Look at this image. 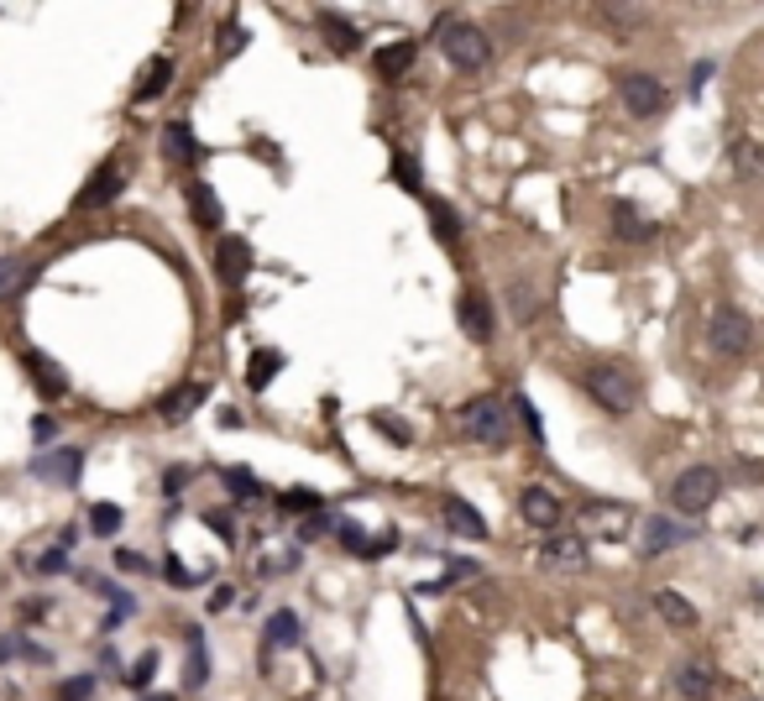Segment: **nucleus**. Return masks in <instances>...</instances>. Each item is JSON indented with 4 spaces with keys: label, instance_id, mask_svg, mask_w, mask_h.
<instances>
[{
    "label": "nucleus",
    "instance_id": "7ed1b4c3",
    "mask_svg": "<svg viewBox=\"0 0 764 701\" xmlns=\"http://www.w3.org/2000/svg\"><path fill=\"white\" fill-rule=\"evenodd\" d=\"M441 53L456 68H467V74H476V68H487V59H493V42H487V31L471 27V22H441Z\"/></svg>",
    "mask_w": 764,
    "mask_h": 701
},
{
    "label": "nucleus",
    "instance_id": "7c9ffc66",
    "mask_svg": "<svg viewBox=\"0 0 764 701\" xmlns=\"http://www.w3.org/2000/svg\"><path fill=\"white\" fill-rule=\"evenodd\" d=\"M424 209H430V220L441 226V241L456 246V241H461V220H456V209L445 205V200H424Z\"/></svg>",
    "mask_w": 764,
    "mask_h": 701
},
{
    "label": "nucleus",
    "instance_id": "a211bd4d",
    "mask_svg": "<svg viewBox=\"0 0 764 701\" xmlns=\"http://www.w3.org/2000/svg\"><path fill=\"white\" fill-rule=\"evenodd\" d=\"M320 37L335 53H356V48H361V27H352V22L335 16V11H320Z\"/></svg>",
    "mask_w": 764,
    "mask_h": 701
},
{
    "label": "nucleus",
    "instance_id": "79ce46f5",
    "mask_svg": "<svg viewBox=\"0 0 764 701\" xmlns=\"http://www.w3.org/2000/svg\"><path fill=\"white\" fill-rule=\"evenodd\" d=\"M205 524L215 528V534H220V539H226V545H235V519H231V513H209Z\"/></svg>",
    "mask_w": 764,
    "mask_h": 701
},
{
    "label": "nucleus",
    "instance_id": "393cba45",
    "mask_svg": "<svg viewBox=\"0 0 764 701\" xmlns=\"http://www.w3.org/2000/svg\"><path fill=\"white\" fill-rule=\"evenodd\" d=\"M289 643H298V613H272L267 617V634H263V649H289Z\"/></svg>",
    "mask_w": 764,
    "mask_h": 701
},
{
    "label": "nucleus",
    "instance_id": "f03ea898",
    "mask_svg": "<svg viewBox=\"0 0 764 701\" xmlns=\"http://www.w3.org/2000/svg\"><path fill=\"white\" fill-rule=\"evenodd\" d=\"M461 435L476 439V445H493V450H502V445L513 439V413H508V404H502V398H493V393H476V398H467V404H461Z\"/></svg>",
    "mask_w": 764,
    "mask_h": 701
},
{
    "label": "nucleus",
    "instance_id": "423d86ee",
    "mask_svg": "<svg viewBox=\"0 0 764 701\" xmlns=\"http://www.w3.org/2000/svg\"><path fill=\"white\" fill-rule=\"evenodd\" d=\"M617 100H623L628 116L649 120L665 111V85H660L654 74H645V68H623V74H617Z\"/></svg>",
    "mask_w": 764,
    "mask_h": 701
},
{
    "label": "nucleus",
    "instance_id": "dca6fc26",
    "mask_svg": "<svg viewBox=\"0 0 764 701\" xmlns=\"http://www.w3.org/2000/svg\"><path fill=\"white\" fill-rule=\"evenodd\" d=\"M22 361H27V372H31V378L42 382V393H48V398H63V393H68V372H63V367H59V361H53V356H42V351H27Z\"/></svg>",
    "mask_w": 764,
    "mask_h": 701
},
{
    "label": "nucleus",
    "instance_id": "4c0bfd02",
    "mask_svg": "<svg viewBox=\"0 0 764 701\" xmlns=\"http://www.w3.org/2000/svg\"><path fill=\"white\" fill-rule=\"evenodd\" d=\"M372 424H378L382 435H393V439H398V445H409V439H413V430H409V424H404V419H393V413H378Z\"/></svg>",
    "mask_w": 764,
    "mask_h": 701
},
{
    "label": "nucleus",
    "instance_id": "b1692460",
    "mask_svg": "<svg viewBox=\"0 0 764 701\" xmlns=\"http://www.w3.org/2000/svg\"><path fill=\"white\" fill-rule=\"evenodd\" d=\"M37 278V267L27 257H0V298H11V293H22Z\"/></svg>",
    "mask_w": 764,
    "mask_h": 701
},
{
    "label": "nucleus",
    "instance_id": "9b49d317",
    "mask_svg": "<svg viewBox=\"0 0 764 701\" xmlns=\"http://www.w3.org/2000/svg\"><path fill=\"white\" fill-rule=\"evenodd\" d=\"M441 513H445V528H450V534H461V539H482V534H487V519L471 508L467 497L445 493L441 497Z\"/></svg>",
    "mask_w": 764,
    "mask_h": 701
},
{
    "label": "nucleus",
    "instance_id": "9d476101",
    "mask_svg": "<svg viewBox=\"0 0 764 701\" xmlns=\"http://www.w3.org/2000/svg\"><path fill=\"white\" fill-rule=\"evenodd\" d=\"M676 691L686 701H712L717 697V675H712L706 660H680L676 665Z\"/></svg>",
    "mask_w": 764,
    "mask_h": 701
},
{
    "label": "nucleus",
    "instance_id": "3c124183",
    "mask_svg": "<svg viewBox=\"0 0 764 701\" xmlns=\"http://www.w3.org/2000/svg\"><path fill=\"white\" fill-rule=\"evenodd\" d=\"M5 660H11V639H0V665H5Z\"/></svg>",
    "mask_w": 764,
    "mask_h": 701
},
{
    "label": "nucleus",
    "instance_id": "09e8293b",
    "mask_svg": "<svg viewBox=\"0 0 764 701\" xmlns=\"http://www.w3.org/2000/svg\"><path fill=\"white\" fill-rule=\"evenodd\" d=\"M53 430H59L53 419H31V439H53Z\"/></svg>",
    "mask_w": 764,
    "mask_h": 701
},
{
    "label": "nucleus",
    "instance_id": "f704fd0d",
    "mask_svg": "<svg viewBox=\"0 0 764 701\" xmlns=\"http://www.w3.org/2000/svg\"><path fill=\"white\" fill-rule=\"evenodd\" d=\"M226 482H231L235 497H257V493H263V487H257V476H252L246 467H231V471H226Z\"/></svg>",
    "mask_w": 764,
    "mask_h": 701
},
{
    "label": "nucleus",
    "instance_id": "6e6552de",
    "mask_svg": "<svg viewBox=\"0 0 764 701\" xmlns=\"http://www.w3.org/2000/svg\"><path fill=\"white\" fill-rule=\"evenodd\" d=\"M120 183H126V168H120L116 157H111V163H100V168L89 174V183L79 189V209H105L120 194Z\"/></svg>",
    "mask_w": 764,
    "mask_h": 701
},
{
    "label": "nucleus",
    "instance_id": "49530a36",
    "mask_svg": "<svg viewBox=\"0 0 764 701\" xmlns=\"http://www.w3.org/2000/svg\"><path fill=\"white\" fill-rule=\"evenodd\" d=\"M513 404H519V413H524V424H530V435H534V439L545 435V430H539V413H534V404H530V398H524V393H519V398H513Z\"/></svg>",
    "mask_w": 764,
    "mask_h": 701
},
{
    "label": "nucleus",
    "instance_id": "4be33fe9",
    "mask_svg": "<svg viewBox=\"0 0 764 701\" xmlns=\"http://www.w3.org/2000/svg\"><path fill=\"white\" fill-rule=\"evenodd\" d=\"M654 613L665 617L671 628H697V608H691L680 591H671V586H665V591H654Z\"/></svg>",
    "mask_w": 764,
    "mask_h": 701
},
{
    "label": "nucleus",
    "instance_id": "2eb2a0df",
    "mask_svg": "<svg viewBox=\"0 0 764 701\" xmlns=\"http://www.w3.org/2000/svg\"><path fill=\"white\" fill-rule=\"evenodd\" d=\"M519 513H524L534 528H556L560 524V497L550 493V487H524V497H519Z\"/></svg>",
    "mask_w": 764,
    "mask_h": 701
},
{
    "label": "nucleus",
    "instance_id": "f8f14e48",
    "mask_svg": "<svg viewBox=\"0 0 764 701\" xmlns=\"http://www.w3.org/2000/svg\"><path fill=\"white\" fill-rule=\"evenodd\" d=\"M456 315H461V330H467L476 346H487L493 341V304L482 298V293H461V304H456Z\"/></svg>",
    "mask_w": 764,
    "mask_h": 701
},
{
    "label": "nucleus",
    "instance_id": "f257e3e1",
    "mask_svg": "<svg viewBox=\"0 0 764 701\" xmlns=\"http://www.w3.org/2000/svg\"><path fill=\"white\" fill-rule=\"evenodd\" d=\"M582 382H587V393L608 413H634L639 398H645V378H639L628 361H591Z\"/></svg>",
    "mask_w": 764,
    "mask_h": 701
},
{
    "label": "nucleus",
    "instance_id": "72a5a7b5",
    "mask_svg": "<svg viewBox=\"0 0 764 701\" xmlns=\"http://www.w3.org/2000/svg\"><path fill=\"white\" fill-rule=\"evenodd\" d=\"M393 174H398V183L409 194H419V163H413V152H393Z\"/></svg>",
    "mask_w": 764,
    "mask_h": 701
},
{
    "label": "nucleus",
    "instance_id": "e433bc0d",
    "mask_svg": "<svg viewBox=\"0 0 764 701\" xmlns=\"http://www.w3.org/2000/svg\"><path fill=\"white\" fill-rule=\"evenodd\" d=\"M283 513H320V497L304 493V487H298V493H283Z\"/></svg>",
    "mask_w": 764,
    "mask_h": 701
},
{
    "label": "nucleus",
    "instance_id": "8fccbe9b",
    "mask_svg": "<svg viewBox=\"0 0 764 701\" xmlns=\"http://www.w3.org/2000/svg\"><path fill=\"white\" fill-rule=\"evenodd\" d=\"M116 565H126V571H148V560H142V556H131V550H120V556H116Z\"/></svg>",
    "mask_w": 764,
    "mask_h": 701
},
{
    "label": "nucleus",
    "instance_id": "4468645a",
    "mask_svg": "<svg viewBox=\"0 0 764 701\" xmlns=\"http://www.w3.org/2000/svg\"><path fill=\"white\" fill-rule=\"evenodd\" d=\"M215 267H220V278L226 283H246V272H252V246L241 241V235H226L220 246H215Z\"/></svg>",
    "mask_w": 764,
    "mask_h": 701
},
{
    "label": "nucleus",
    "instance_id": "ddd939ff",
    "mask_svg": "<svg viewBox=\"0 0 764 701\" xmlns=\"http://www.w3.org/2000/svg\"><path fill=\"white\" fill-rule=\"evenodd\" d=\"M539 560H545L550 571H582V565H587V545H582L576 534H550V539L539 545Z\"/></svg>",
    "mask_w": 764,
    "mask_h": 701
},
{
    "label": "nucleus",
    "instance_id": "2f4dec72",
    "mask_svg": "<svg viewBox=\"0 0 764 701\" xmlns=\"http://www.w3.org/2000/svg\"><path fill=\"white\" fill-rule=\"evenodd\" d=\"M602 22H617L623 31H634L649 22V11L645 5H617V0H608V5H602Z\"/></svg>",
    "mask_w": 764,
    "mask_h": 701
},
{
    "label": "nucleus",
    "instance_id": "a18cd8bd",
    "mask_svg": "<svg viewBox=\"0 0 764 701\" xmlns=\"http://www.w3.org/2000/svg\"><path fill=\"white\" fill-rule=\"evenodd\" d=\"M183 487H189V467H174L168 476H163V493H168V497H178Z\"/></svg>",
    "mask_w": 764,
    "mask_h": 701
},
{
    "label": "nucleus",
    "instance_id": "c9c22d12",
    "mask_svg": "<svg viewBox=\"0 0 764 701\" xmlns=\"http://www.w3.org/2000/svg\"><path fill=\"white\" fill-rule=\"evenodd\" d=\"M59 697L63 701H89V697H94V675H74V680H63Z\"/></svg>",
    "mask_w": 764,
    "mask_h": 701
},
{
    "label": "nucleus",
    "instance_id": "603ef678",
    "mask_svg": "<svg viewBox=\"0 0 764 701\" xmlns=\"http://www.w3.org/2000/svg\"><path fill=\"white\" fill-rule=\"evenodd\" d=\"M137 701H174V697H157V691H148V697H137Z\"/></svg>",
    "mask_w": 764,
    "mask_h": 701
},
{
    "label": "nucleus",
    "instance_id": "bb28decb",
    "mask_svg": "<svg viewBox=\"0 0 764 701\" xmlns=\"http://www.w3.org/2000/svg\"><path fill=\"white\" fill-rule=\"evenodd\" d=\"M734 174L738 178H764V142H734Z\"/></svg>",
    "mask_w": 764,
    "mask_h": 701
},
{
    "label": "nucleus",
    "instance_id": "ea45409f",
    "mask_svg": "<svg viewBox=\"0 0 764 701\" xmlns=\"http://www.w3.org/2000/svg\"><path fill=\"white\" fill-rule=\"evenodd\" d=\"M324 528H330V513H309V519L298 524V539H320Z\"/></svg>",
    "mask_w": 764,
    "mask_h": 701
},
{
    "label": "nucleus",
    "instance_id": "f3484780",
    "mask_svg": "<svg viewBox=\"0 0 764 701\" xmlns=\"http://www.w3.org/2000/svg\"><path fill=\"white\" fill-rule=\"evenodd\" d=\"M205 398H209V387H205V382H189V387H174V393H168V398L157 404V413H163L168 424H178V419H189V413L200 409Z\"/></svg>",
    "mask_w": 764,
    "mask_h": 701
},
{
    "label": "nucleus",
    "instance_id": "58836bf2",
    "mask_svg": "<svg viewBox=\"0 0 764 701\" xmlns=\"http://www.w3.org/2000/svg\"><path fill=\"white\" fill-rule=\"evenodd\" d=\"M163 576H168V586H200V576H194V571H183V560H178V556H168Z\"/></svg>",
    "mask_w": 764,
    "mask_h": 701
},
{
    "label": "nucleus",
    "instance_id": "a878e982",
    "mask_svg": "<svg viewBox=\"0 0 764 701\" xmlns=\"http://www.w3.org/2000/svg\"><path fill=\"white\" fill-rule=\"evenodd\" d=\"M168 85H174V59H152L148 74L137 79V100H157Z\"/></svg>",
    "mask_w": 764,
    "mask_h": 701
},
{
    "label": "nucleus",
    "instance_id": "cd10ccee",
    "mask_svg": "<svg viewBox=\"0 0 764 701\" xmlns=\"http://www.w3.org/2000/svg\"><path fill=\"white\" fill-rule=\"evenodd\" d=\"M163 152H168V157H200V142H194V131H189L183 120H168V126H163Z\"/></svg>",
    "mask_w": 764,
    "mask_h": 701
},
{
    "label": "nucleus",
    "instance_id": "c03bdc74",
    "mask_svg": "<svg viewBox=\"0 0 764 701\" xmlns=\"http://www.w3.org/2000/svg\"><path fill=\"white\" fill-rule=\"evenodd\" d=\"M241 48H246V31L231 22V27L220 31V53H241Z\"/></svg>",
    "mask_w": 764,
    "mask_h": 701
},
{
    "label": "nucleus",
    "instance_id": "aec40b11",
    "mask_svg": "<svg viewBox=\"0 0 764 701\" xmlns=\"http://www.w3.org/2000/svg\"><path fill=\"white\" fill-rule=\"evenodd\" d=\"M613 235H617V241H628V246L649 235V220L639 215V205H634V200H613Z\"/></svg>",
    "mask_w": 764,
    "mask_h": 701
},
{
    "label": "nucleus",
    "instance_id": "412c9836",
    "mask_svg": "<svg viewBox=\"0 0 764 701\" xmlns=\"http://www.w3.org/2000/svg\"><path fill=\"white\" fill-rule=\"evenodd\" d=\"M413 59H419V48H413V42H387V48H378V74L382 79H404V74H409L413 68Z\"/></svg>",
    "mask_w": 764,
    "mask_h": 701
},
{
    "label": "nucleus",
    "instance_id": "de8ad7c7",
    "mask_svg": "<svg viewBox=\"0 0 764 701\" xmlns=\"http://www.w3.org/2000/svg\"><path fill=\"white\" fill-rule=\"evenodd\" d=\"M231 602H235V591H231V586H215V597H209V608H215V613H226Z\"/></svg>",
    "mask_w": 764,
    "mask_h": 701
},
{
    "label": "nucleus",
    "instance_id": "c85d7f7f",
    "mask_svg": "<svg viewBox=\"0 0 764 701\" xmlns=\"http://www.w3.org/2000/svg\"><path fill=\"white\" fill-rule=\"evenodd\" d=\"M278 372H283V356H278V351H257V356H252V372H246V382L263 393V387L278 378Z\"/></svg>",
    "mask_w": 764,
    "mask_h": 701
},
{
    "label": "nucleus",
    "instance_id": "0eeeda50",
    "mask_svg": "<svg viewBox=\"0 0 764 701\" xmlns=\"http://www.w3.org/2000/svg\"><path fill=\"white\" fill-rule=\"evenodd\" d=\"M31 476H42V482H59V487H74L79 482V471H85V456L74 450V445H59V450H48V456H31Z\"/></svg>",
    "mask_w": 764,
    "mask_h": 701
},
{
    "label": "nucleus",
    "instance_id": "473e14b6",
    "mask_svg": "<svg viewBox=\"0 0 764 701\" xmlns=\"http://www.w3.org/2000/svg\"><path fill=\"white\" fill-rule=\"evenodd\" d=\"M205 675H209V660H205V634H200V628H189V675H183V680H189V686H200Z\"/></svg>",
    "mask_w": 764,
    "mask_h": 701
},
{
    "label": "nucleus",
    "instance_id": "1a4fd4ad",
    "mask_svg": "<svg viewBox=\"0 0 764 701\" xmlns=\"http://www.w3.org/2000/svg\"><path fill=\"white\" fill-rule=\"evenodd\" d=\"M697 539V528L676 524V519H665V513H654V519H645V556H665V550H676V545H691Z\"/></svg>",
    "mask_w": 764,
    "mask_h": 701
},
{
    "label": "nucleus",
    "instance_id": "20e7f679",
    "mask_svg": "<svg viewBox=\"0 0 764 701\" xmlns=\"http://www.w3.org/2000/svg\"><path fill=\"white\" fill-rule=\"evenodd\" d=\"M717 493H723L717 467H686L676 482H671V508H676L680 519H697V513H706V508L717 502Z\"/></svg>",
    "mask_w": 764,
    "mask_h": 701
},
{
    "label": "nucleus",
    "instance_id": "a19ab883",
    "mask_svg": "<svg viewBox=\"0 0 764 701\" xmlns=\"http://www.w3.org/2000/svg\"><path fill=\"white\" fill-rule=\"evenodd\" d=\"M63 565H68V556H63V545H59V550H48V556L37 560V576H59Z\"/></svg>",
    "mask_w": 764,
    "mask_h": 701
},
{
    "label": "nucleus",
    "instance_id": "6ab92c4d",
    "mask_svg": "<svg viewBox=\"0 0 764 701\" xmlns=\"http://www.w3.org/2000/svg\"><path fill=\"white\" fill-rule=\"evenodd\" d=\"M189 209H194V220H200L205 231H220V226H226V209H220V200H215L209 183H189Z\"/></svg>",
    "mask_w": 764,
    "mask_h": 701
},
{
    "label": "nucleus",
    "instance_id": "c756f323",
    "mask_svg": "<svg viewBox=\"0 0 764 701\" xmlns=\"http://www.w3.org/2000/svg\"><path fill=\"white\" fill-rule=\"evenodd\" d=\"M120 524H126V513H120L116 502H94V508H89V528H94V534L111 539V534H120Z\"/></svg>",
    "mask_w": 764,
    "mask_h": 701
},
{
    "label": "nucleus",
    "instance_id": "39448f33",
    "mask_svg": "<svg viewBox=\"0 0 764 701\" xmlns=\"http://www.w3.org/2000/svg\"><path fill=\"white\" fill-rule=\"evenodd\" d=\"M749 341H754L749 315H743L738 304H717V309H712V320H706V346L717 351V356H743Z\"/></svg>",
    "mask_w": 764,
    "mask_h": 701
},
{
    "label": "nucleus",
    "instance_id": "864d4df0",
    "mask_svg": "<svg viewBox=\"0 0 764 701\" xmlns=\"http://www.w3.org/2000/svg\"><path fill=\"white\" fill-rule=\"evenodd\" d=\"M760 602H764V586H760Z\"/></svg>",
    "mask_w": 764,
    "mask_h": 701
},
{
    "label": "nucleus",
    "instance_id": "5701e85b",
    "mask_svg": "<svg viewBox=\"0 0 764 701\" xmlns=\"http://www.w3.org/2000/svg\"><path fill=\"white\" fill-rule=\"evenodd\" d=\"M502 298H508V309H513L519 324H530L534 315H539V293H534L530 278H508V293H502Z\"/></svg>",
    "mask_w": 764,
    "mask_h": 701
},
{
    "label": "nucleus",
    "instance_id": "37998d69",
    "mask_svg": "<svg viewBox=\"0 0 764 701\" xmlns=\"http://www.w3.org/2000/svg\"><path fill=\"white\" fill-rule=\"evenodd\" d=\"M152 675H157V654H152V649H148V654L137 660V671H131V686H148Z\"/></svg>",
    "mask_w": 764,
    "mask_h": 701
}]
</instances>
